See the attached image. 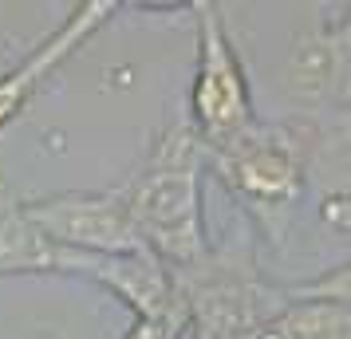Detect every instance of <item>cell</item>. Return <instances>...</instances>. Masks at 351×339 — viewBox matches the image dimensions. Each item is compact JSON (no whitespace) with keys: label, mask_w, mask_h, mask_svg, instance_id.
Wrapping results in <instances>:
<instances>
[{"label":"cell","mask_w":351,"mask_h":339,"mask_svg":"<svg viewBox=\"0 0 351 339\" xmlns=\"http://www.w3.org/2000/svg\"><path fill=\"white\" fill-rule=\"evenodd\" d=\"M114 12H119L114 0H83V4H75L64 16V24H60L44 44H36L12 71L0 75V130L28 111V103H32V95L44 87V79H48L60 64H67Z\"/></svg>","instance_id":"cell-7"},{"label":"cell","mask_w":351,"mask_h":339,"mask_svg":"<svg viewBox=\"0 0 351 339\" xmlns=\"http://www.w3.org/2000/svg\"><path fill=\"white\" fill-rule=\"evenodd\" d=\"M324 221L339 233H351V194H332L324 197Z\"/></svg>","instance_id":"cell-13"},{"label":"cell","mask_w":351,"mask_h":339,"mask_svg":"<svg viewBox=\"0 0 351 339\" xmlns=\"http://www.w3.org/2000/svg\"><path fill=\"white\" fill-rule=\"evenodd\" d=\"M308 134L280 123H253L233 142L206 150V162L221 186L253 213L265 237L280 241L296 213L308 174Z\"/></svg>","instance_id":"cell-2"},{"label":"cell","mask_w":351,"mask_h":339,"mask_svg":"<svg viewBox=\"0 0 351 339\" xmlns=\"http://www.w3.org/2000/svg\"><path fill=\"white\" fill-rule=\"evenodd\" d=\"M288 91L308 107L351 103V8L335 24H312L296 36L285 64Z\"/></svg>","instance_id":"cell-8"},{"label":"cell","mask_w":351,"mask_h":339,"mask_svg":"<svg viewBox=\"0 0 351 339\" xmlns=\"http://www.w3.org/2000/svg\"><path fill=\"white\" fill-rule=\"evenodd\" d=\"M193 12H197V71L190 91V127L206 150H217L253 127L256 114L221 8L202 0Z\"/></svg>","instance_id":"cell-4"},{"label":"cell","mask_w":351,"mask_h":339,"mask_svg":"<svg viewBox=\"0 0 351 339\" xmlns=\"http://www.w3.org/2000/svg\"><path fill=\"white\" fill-rule=\"evenodd\" d=\"M56 273L95 280L99 288L114 292L134 312V320H182L186 323V304H182L178 280L154 253H107V257H99V253L60 249Z\"/></svg>","instance_id":"cell-6"},{"label":"cell","mask_w":351,"mask_h":339,"mask_svg":"<svg viewBox=\"0 0 351 339\" xmlns=\"http://www.w3.org/2000/svg\"><path fill=\"white\" fill-rule=\"evenodd\" d=\"M261 339H351V307L328 300H288Z\"/></svg>","instance_id":"cell-10"},{"label":"cell","mask_w":351,"mask_h":339,"mask_svg":"<svg viewBox=\"0 0 351 339\" xmlns=\"http://www.w3.org/2000/svg\"><path fill=\"white\" fill-rule=\"evenodd\" d=\"M178 331H186L182 320H134L123 339H178Z\"/></svg>","instance_id":"cell-12"},{"label":"cell","mask_w":351,"mask_h":339,"mask_svg":"<svg viewBox=\"0 0 351 339\" xmlns=\"http://www.w3.org/2000/svg\"><path fill=\"white\" fill-rule=\"evenodd\" d=\"M206 146L193 134L190 118L166 127L134 166L119 194L146 253L178 273L209 253L206 213H202V178H206Z\"/></svg>","instance_id":"cell-1"},{"label":"cell","mask_w":351,"mask_h":339,"mask_svg":"<svg viewBox=\"0 0 351 339\" xmlns=\"http://www.w3.org/2000/svg\"><path fill=\"white\" fill-rule=\"evenodd\" d=\"M24 213L51 244L75 253H146L138 229L130 221L127 201L119 190L111 194H51L24 201Z\"/></svg>","instance_id":"cell-5"},{"label":"cell","mask_w":351,"mask_h":339,"mask_svg":"<svg viewBox=\"0 0 351 339\" xmlns=\"http://www.w3.org/2000/svg\"><path fill=\"white\" fill-rule=\"evenodd\" d=\"M328 138L335 146H351V103H343L339 111H335L332 127H328Z\"/></svg>","instance_id":"cell-14"},{"label":"cell","mask_w":351,"mask_h":339,"mask_svg":"<svg viewBox=\"0 0 351 339\" xmlns=\"http://www.w3.org/2000/svg\"><path fill=\"white\" fill-rule=\"evenodd\" d=\"M182 304H186V327L193 339H261L269 320L288 304L285 292L265 284L249 253L221 249L174 273Z\"/></svg>","instance_id":"cell-3"},{"label":"cell","mask_w":351,"mask_h":339,"mask_svg":"<svg viewBox=\"0 0 351 339\" xmlns=\"http://www.w3.org/2000/svg\"><path fill=\"white\" fill-rule=\"evenodd\" d=\"M285 296L288 300H328V304L351 307V260L339 264V268H332V273L316 276V280H308V284L288 288Z\"/></svg>","instance_id":"cell-11"},{"label":"cell","mask_w":351,"mask_h":339,"mask_svg":"<svg viewBox=\"0 0 351 339\" xmlns=\"http://www.w3.org/2000/svg\"><path fill=\"white\" fill-rule=\"evenodd\" d=\"M60 249L28 221L20 201L0 181V276H28V273H56Z\"/></svg>","instance_id":"cell-9"}]
</instances>
